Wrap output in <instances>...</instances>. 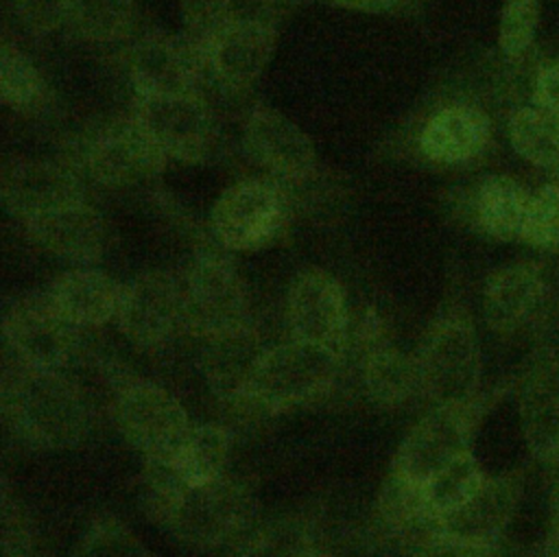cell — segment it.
I'll list each match as a JSON object with an SVG mask.
<instances>
[{"label": "cell", "instance_id": "cell-1", "mask_svg": "<svg viewBox=\"0 0 559 557\" xmlns=\"http://www.w3.org/2000/svg\"><path fill=\"white\" fill-rule=\"evenodd\" d=\"M2 413L20 439L46 450L72 448L92 428L90 402L72 380L61 371L33 367L7 347Z\"/></svg>", "mask_w": 559, "mask_h": 557}, {"label": "cell", "instance_id": "cell-2", "mask_svg": "<svg viewBox=\"0 0 559 557\" xmlns=\"http://www.w3.org/2000/svg\"><path fill=\"white\" fill-rule=\"evenodd\" d=\"M343 367V356L306 341L290 339L264 347L247 382L240 406L280 413L328 393Z\"/></svg>", "mask_w": 559, "mask_h": 557}, {"label": "cell", "instance_id": "cell-3", "mask_svg": "<svg viewBox=\"0 0 559 557\" xmlns=\"http://www.w3.org/2000/svg\"><path fill=\"white\" fill-rule=\"evenodd\" d=\"M421 395L437 404L465 402L478 395L480 343L469 315L450 308L426 330L415 354Z\"/></svg>", "mask_w": 559, "mask_h": 557}, {"label": "cell", "instance_id": "cell-4", "mask_svg": "<svg viewBox=\"0 0 559 557\" xmlns=\"http://www.w3.org/2000/svg\"><path fill=\"white\" fill-rule=\"evenodd\" d=\"M502 391L478 393L465 402L432 406L402 439L391 472L424 485L456 457L472 450L474 435Z\"/></svg>", "mask_w": 559, "mask_h": 557}, {"label": "cell", "instance_id": "cell-5", "mask_svg": "<svg viewBox=\"0 0 559 557\" xmlns=\"http://www.w3.org/2000/svg\"><path fill=\"white\" fill-rule=\"evenodd\" d=\"M251 515L249 487L225 474L212 483L183 485L153 520L188 546L216 548L238 537Z\"/></svg>", "mask_w": 559, "mask_h": 557}, {"label": "cell", "instance_id": "cell-6", "mask_svg": "<svg viewBox=\"0 0 559 557\" xmlns=\"http://www.w3.org/2000/svg\"><path fill=\"white\" fill-rule=\"evenodd\" d=\"M181 325L207 341L249 325V295L236 266L212 249L199 251L181 280Z\"/></svg>", "mask_w": 559, "mask_h": 557}, {"label": "cell", "instance_id": "cell-7", "mask_svg": "<svg viewBox=\"0 0 559 557\" xmlns=\"http://www.w3.org/2000/svg\"><path fill=\"white\" fill-rule=\"evenodd\" d=\"M114 422L144 461L157 463H170L192 428L181 402L148 380H129L118 387Z\"/></svg>", "mask_w": 559, "mask_h": 557}, {"label": "cell", "instance_id": "cell-8", "mask_svg": "<svg viewBox=\"0 0 559 557\" xmlns=\"http://www.w3.org/2000/svg\"><path fill=\"white\" fill-rule=\"evenodd\" d=\"M288 201L273 179L231 183L210 210V229L229 251H253L271 245L284 229Z\"/></svg>", "mask_w": 559, "mask_h": 557}, {"label": "cell", "instance_id": "cell-9", "mask_svg": "<svg viewBox=\"0 0 559 557\" xmlns=\"http://www.w3.org/2000/svg\"><path fill=\"white\" fill-rule=\"evenodd\" d=\"M168 159L203 162L216 142V120L199 92L135 96L131 116Z\"/></svg>", "mask_w": 559, "mask_h": 557}, {"label": "cell", "instance_id": "cell-10", "mask_svg": "<svg viewBox=\"0 0 559 557\" xmlns=\"http://www.w3.org/2000/svg\"><path fill=\"white\" fill-rule=\"evenodd\" d=\"M2 336L4 347L24 363L61 371L76 349L79 328L57 310L48 293H33L17 297L7 308Z\"/></svg>", "mask_w": 559, "mask_h": 557}, {"label": "cell", "instance_id": "cell-11", "mask_svg": "<svg viewBox=\"0 0 559 557\" xmlns=\"http://www.w3.org/2000/svg\"><path fill=\"white\" fill-rule=\"evenodd\" d=\"M166 155L133 120H116L96 129L81 151L87 175L107 188H129L157 177Z\"/></svg>", "mask_w": 559, "mask_h": 557}, {"label": "cell", "instance_id": "cell-12", "mask_svg": "<svg viewBox=\"0 0 559 557\" xmlns=\"http://www.w3.org/2000/svg\"><path fill=\"white\" fill-rule=\"evenodd\" d=\"M286 317L293 339L328 347L341 356L349 349L352 317L343 286L321 269L299 273L288 291Z\"/></svg>", "mask_w": 559, "mask_h": 557}, {"label": "cell", "instance_id": "cell-13", "mask_svg": "<svg viewBox=\"0 0 559 557\" xmlns=\"http://www.w3.org/2000/svg\"><path fill=\"white\" fill-rule=\"evenodd\" d=\"M277 28L262 15H238L201 44L205 70L225 90H247L266 70Z\"/></svg>", "mask_w": 559, "mask_h": 557}, {"label": "cell", "instance_id": "cell-14", "mask_svg": "<svg viewBox=\"0 0 559 557\" xmlns=\"http://www.w3.org/2000/svg\"><path fill=\"white\" fill-rule=\"evenodd\" d=\"M203 70L201 46L190 37L146 33L127 50V72L135 96L199 92Z\"/></svg>", "mask_w": 559, "mask_h": 557}, {"label": "cell", "instance_id": "cell-15", "mask_svg": "<svg viewBox=\"0 0 559 557\" xmlns=\"http://www.w3.org/2000/svg\"><path fill=\"white\" fill-rule=\"evenodd\" d=\"M181 280L168 271H146L122 286L116 323L135 347H157L181 325Z\"/></svg>", "mask_w": 559, "mask_h": 557}, {"label": "cell", "instance_id": "cell-16", "mask_svg": "<svg viewBox=\"0 0 559 557\" xmlns=\"http://www.w3.org/2000/svg\"><path fill=\"white\" fill-rule=\"evenodd\" d=\"M242 149L258 168L280 181H304L317 170L312 140L297 122L266 105H255L247 114Z\"/></svg>", "mask_w": 559, "mask_h": 557}, {"label": "cell", "instance_id": "cell-17", "mask_svg": "<svg viewBox=\"0 0 559 557\" xmlns=\"http://www.w3.org/2000/svg\"><path fill=\"white\" fill-rule=\"evenodd\" d=\"M0 197L9 214L24 223L52 210L85 201L79 175L52 159H7L0 170Z\"/></svg>", "mask_w": 559, "mask_h": 557}, {"label": "cell", "instance_id": "cell-18", "mask_svg": "<svg viewBox=\"0 0 559 557\" xmlns=\"http://www.w3.org/2000/svg\"><path fill=\"white\" fill-rule=\"evenodd\" d=\"M518 408L526 448L539 463L559 450V349L537 347L518 384Z\"/></svg>", "mask_w": 559, "mask_h": 557}, {"label": "cell", "instance_id": "cell-19", "mask_svg": "<svg viewBox=\"0 0 559 557\" xmlns=\"http://www.w3.org/2000/svg\"><path fill=\"white\" fill-rule=\"evenodd\" d=\"M352 341L360 349V382L373 404L395 408L421 395L417 358L386 341L378 315H365L360 328L352 332Z\"/></svg>", "mask_w": 559, "mask_h": 557}, {"label": "cell", "instance_id": "cell-20", "mask_svg": "<svg viewBox=\"0 0 559 557\" xmlns=\"http://www.w3.org/2000/svg\"><path fill=\"white\" fill-rule=\"evenodd\" d=\"M24 227L35 247L79 264L100 260L109 242V227L103 214L87 201L35 216Z\"/></svg>", "mask_w": 559, "mask_h": 557}, {"label": "cell", "instance_id": "cell-21", "mask_svg": "<svg viewBox=\"0 0 559 557\" xmlns=\"http://www.w3.org/2000/svg\"><path fill=\"white\" fill-rule=\"evenodd\" d=\"M546 297V275L539 262L522 260L496 269L483 288L485 323L498 334L522 330L539 312Z\"/></svg>", "mask_w": 559, "mask_h": 557}, {"label": "cell", "instance_id": "cell-22", "mask_svg": "<svg viewBox=\"0 0 559 557\" xmlns=\"http://www.w3.org/2000/svg\"><path fill=\"white\" fill-rule=\"evenodd\" d=\"M376 524L382 537L413 557L441 535V515L430 507L421 485L389 472L376 500Z\"/></svg>", "mask_w": 559, "mask_h": 557}, {"label": "cell", "instance_id": "cell-23", "mask_svg": "<svg viewBox=\"0 0 559 557\" xmlns=\"http://www.w3.org/2000/svg\"><path fill=\"white\" fill-rule=\"evenodd\" d=\"M520 494L522 472L487 476L465 505L441 518V533L474 544H500L518 509Z\"/></svg>", "mask_w": 559, "mask_h": 557}, {"label": "cell", "instance_id": "cell-24", "mask_svg": "<svg viewBox=\"0 0 559 557\" xmlns=\"http://www.w3.org/2000/svg\"><path fill=\"white\" fill-rule=\"evenodd\" d=\"M491 140L489 116L469 103L437 109L417 135L419 153L439 166H459L478 157Z\"/></svg>", "mask_w": 559, "mask_h": 557}, {"label": "cell", "instance_id": "cell-25", "mask_svg": "<svg viewBox=\"0 0 559 557\" xmlns=\"http://www.w3.org/2000/svg\"><path fill=\"white\" fill-rule=\"evenodd\" d=\"M531 192L509 175L483 177L454 212L478 234L493 240H520Z\"/></svg>", "mask_w": 559, "mask_h": 557}, {"label": "cell", "instance_id": "cell-26", "mask_svg": "<svg viewBox=\"0 0 559 557\" xmlns=\"http://www.w3.org/2000/svg\"><path fill=\"white\" fill-rule=\"evenodd\" d=\"M57 310L76 328H96L116 319L122 284L111 275L79 266L61 273L48 288Z\"/></svg>", "mask_w": 559, "mask_h": 557}, {"label": "cell", "instance_id": "cell-27", "mask_svg": "<svg viewBox=\"0 0 559 557\" xmlns=\"http://www.w3.org/2000/svg\"><path fill=\"white\" fill-rule=\"evenodd\" d=\"M262 345L251 325L205 341L201 369L212 393L227 404H238L245 398L247 382L262 354Z\"/></svg>", "mask_w": 559, "mask_h": 557}, {"label": "cell", "instance_id": "cell-28", "mask_svg": "<svg viewBox=\"0 0 559 557\" xmlns=\"http://www.w3.org/2000/svg\"><path fill=\"white\" fill-rule=\"evenodd\" d=\"M229 432L218 424H192L168 463L183 485H203L225 476Z\"/></svg>", "mask_w": 559, "mask_h": 557}, {"label": "cell", "instance_id": "cell-29", "mask_svg": "<svg viewBox=\"0 0 559 557\" xmlns=\"http://www.w3.org/2000/svg\"><path fill=\"white\" fill-rule=\"evenodd\" d=\"M507 133L520 157L559 175V120L537 105H522L511 111Z\"/></svg>", "mask_w": 559, "mask_h": 557}, {"label": "cell", "instance_id": "cell-30", "mask_svg": "<svg viewBox=\"0 0 559 557\" xmlns=\"http://www.w3.org/2000/svg\"><path fill=\"white\" fill-rule=\"evenodd\" d=\"M0 96L17 114L35 116L50 103V90L37 66L9 42L0 50Z\"/></svg>", "mask_w": 559, "mask_h": 557}, {"label": "cell", "instance_id": "cell-31", "mask_svg": "<svg viewBox=\"0 0 559 557\" xmlns=\"http://www.w3.org/2000/svg\"><path fill=\"white\" fill-rule=\"evenodd\" d=\"M66 26L87 42H120L133 28V0H68Z\"/></svg>", "mask_w": 559, "mask_h": 557}, {"label": "cell", "instance_id": "cell-32", "mask_svg": "<svg viewBox=\"0 0 559 557\" xmlns=\"http://www.w3.org/2000/svg\"><path fill=\"white\" fill-rule=\"evenodd\" d=\"M487 474L478 465L476 457L469 452L456 457L448 465H443L437 474H432L424 485V496L430 507L443 518L465 505L485 483Z\"/></svg>", "mask_w": 559, "mask_h": 557}, {"label": "cell", "instance_id": "cell-33", "mask_svg": "<svg viewBox=\"0 0 559 557\" xmlns=\"http://www.w3.org/2000/svg\"><path fill=\"white\" fill-rule=\"evenodd\" d=\"M314 546V533L306 520L282 515L247 535L234 557H301Z\"/></svg>", "mask_w": 559, "mask_h": 557}, {"label": "cell", "instance_id": "cell-34", "mask_svg": "<svg viewBox=\"0 0 559 557\" xmlns=\"http://www.w3.org/2000/svg\"><path fill=\"white\" fill-rule=\"evenodd\" d=\"M520 240L539 251H559V177L531 192Z\"/></svg>", "mask_w": 559, "mask_h": 557}, {"label": "cell", "instance_id": "cell-35", "mask_svg": "<svg viewBox=\"0 0 559 557\" xmlns=\"http://www.w3.org/2000/svg\"><path fill=\"white\" fill-rule=\"evenodd\" d=\"M539 0H504L498 22V48L509 61L522 59L537 33Z\"/></svg>", "mask_w": 559, "mask_h": 557}, {"label": "cell", "instance_id": "cell-36", "mask_svg": "<svg viewBox=\"0 0 559 557\" xmlns=\"http://www.w3.org/2000/svg\"><path fill=\"white\" fill-rule=\"evenodd\" d=\"M72 557H151V553L122 522L100 518L83 533Z\"/></svg>", "mask_w": 559, "mask_h": 557}, {"label": "cell", "instance_id": "cell-37", "mask_svg": "<svg viewBox=\"0 0 559 557\" xmlns=\"http://www.w3.org/2000/svg\"><path fill=\"white\" fill-rule=\"evenodd\" d=\"M238 2L240 0H179L186 35L201 46L234 17L245 15L240 13Z\"/></svg>", "mask_w": 559, "mask_h": 557}, {"label": "cell", "instance_id": "cell-38", "mask_svg": "<svg viewBox=\"0 0 559 557\" xmlns=\"http://www.w3.org/2000/svg\"><path fill=\"white\" fill-rule=\"evenodd\" d=\"M11 7L33 35H50L68 24V0H11Z\"/></svg>", "mask_w": 559, "mask_h": 557}, {"label": "cell", "instance_id": "cell-39", "mask_svg": "<svg viewBox=\"0 0 559 557\" xmlns=\"http://www.w3.org/2000/svg\"><path fill=\"white\" fill-rule=\"evenodd\" d=\"M20 555H33L31 544V526L28 520L17 505V500L11 498V494L4 489L2 494V557H20Z\"/></svg>", "mask_w": 559, "mask_h": 557}, {"label": "cell", "instance_id": "cell-40", "mask_svg": "<svg viewBox=\"0 0 559 557\" xmlns=\"http://www.w3.org/2000/svg\"><path fill=\"white\" fill-rule=\"evenodd\" d=\"M413 557H504L500 544H474L450 535H437Z\"/></svg>", "mask_w": 559, "mask_h": 557}, {"label": "cell", "instance_id": "cell-41", "mask_svg": "<svg viewBox=\"0 0 559 557\" xmlns=\"http://www.w3.org/2000/svg\"><path fill=\"white\" fill-rule=\"evenodd\" d=\"M533 105L559 120V59L546 61L535 70Z\"/></svg>", "mask_w": 559, "mask_h": 557}, {"label": "cell", "instance_id": "cell-42", "mask_svg": "<svg viewBox=\"0 0 559 557\" xmlns=\"http://www.w3.org/2000/svg\"><path fill=\"white\" fill-rule=\"evenodd\" d=\"M542 557H559V487L548 489V518H546Z\"/></svg>", "mask_w": 559, "mask_h": 557}, {"label": "cell", "instance_id": "cell-43", "mask_svg": "<svg viewBox=\"0 0 559 557\" xmlns=\"http://www.w3.org/2000/svg\"><path fill=\"white\" fill-rule=\"evenodd\" d=\"M328 2L343 9L362 11V13H386L400 7L404 0H328Z\"/></svg>", "mask_w": 559, "mask_h": 557}, {"label": "cell", "instance_id": "cell-44", "mask_svg": "<svg viewBox=\"0 0 559 557\" xmlns=\"http://www.w3.org/2000/svg\"><path fill=\"white\" fill-rule=\"evenodd\" d=\"M301 557H334V555L328 553V550H323V548H319V546H314V548L306 550Z\"/></svg>", "mask_w": 559, "mask_h": 557}, {"label": "cell", "instance_id": "cell-45", "mask_svg": "<svg viewBox=\"0 0 559 557\" xmlns=\"http://www.w3.org/2000/svg\"><path fill=\"white\" fill-rule=\"evenodd\" d=\"M20 557H35V555H20Z\"/></svg>", "mask_w": 559, "mask_h": 557}]
</instances>
